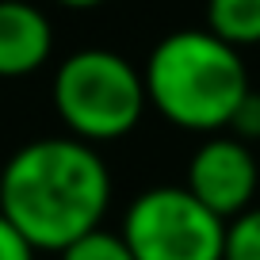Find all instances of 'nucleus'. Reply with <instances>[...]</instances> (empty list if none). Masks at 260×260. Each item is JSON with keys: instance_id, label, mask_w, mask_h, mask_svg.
<instances>
[{"instance_id": "nucleus-10", "label": "nucleus", "mask_w": 260, "mask_h": 260, "mask_svg": "<svg viewBox=\"0 0 260 260\" xmlns=\"http://www.w3.org/2000/svg\"><path fill=\"white\" fill-rule=\"evenodd\" d=\"M226 130L234 134V138H241V142H260V92L256 88H249L241 100H237V107H234V115H230V122H226Z\"/></svg>"}, {"instance_id": "nucleus-4", "label": "nucleus", "mask_w": 260, "mask_h": 260, "mask_svg": "<svg viewBox=\"0 0 260 260\" xmlns=\"http://www.w3.org/2000/svg\"><path fill=\"white\" fill-rule=\"evenodd\" d=\"M119 237L134 260H222L226 222L187 187L157 184L126 207Z\"/></svg>"}, {"instance_id": "nucleus-12", "label": "nucleus", "mask_w": 260, "mask_h": 260, "mask_svg": "<svg viewBox=\"0 0 260 260\" xmlns=\"http://www.w3.org/2000/svg\"><path fill=\"white\" fill-rule=\"evenodd\" d=\"M54 4H61V8H73V12H88V8H100L104 0H54Z\"/></svg>"}, {"instance_id": "nucleus-7", "label": "nucleus", "mask_w": 260, "mask_h": 260, "mask_svg": "<svg viewBox=\"0 0 260 260\" xmlns=\"http://www.w3.org/2000/svg\"><path fill=\"white\" fill-rule=\"evenodd\" d=\"M207 31L234 50L260 46V0H207Z\"/></svg>"}, {"instance_id": "nucleus-1", "label": "nucleus", "mask_w": 260, "mask_h": 260, "mask_svg": "<svg viewBox=\"0 0 260 260\" xmlns=\"http://www.w3.org/2000/svg\"><path fill=\"white\" fill-rule=\"evenodd\" d=\"M111 207V172L96 146L54 134L19 146L0 169V214L35 252H61Z\"/></svg>"}, {"instance_id": "nucleus-9", "label": "nucleus", "mask_w": 260, "mask_h": 260, "mask_svg": "<svg viewBox=\"0 0 260 260\" xmlns=\"http://www.w3.org/2000/svg\"><path fill=\"white\" fill-rule=\"evenodd\" d=\"M57 260H134V256H130L126 241L119 234L96 226V230H88V234H81L77 241L65 245L57 252Z\"/></svg>"}, {"instance_id": "nucleus-2", "label": "nucleus", "mask_w": 260, "mask_h": 260, "mask_svg": "<svg viewBox=\"0 0 260 260\" xmlns=\"http://www.w3.org/2000/svg\"><path fill=\"white\" fill-rule=\"evenodd\" d=\"M146 104L180 130L214 134L226 130L237 100L252 88L241 50L214 39L207 27L172 31L149 50L146 69Z\"/></svg>"}, {"instance_id": "nucleus-3", "label": "nucleus", "mask_w": 260, "mask_h": 260, "mask_svg": "<svg viewBox=\"0 0 260 260\" xmlns=\"http://www.w3.org/2000/svg\"><path fill=\"white\" fill-rule=\"evenodd\" d=\"M142 69L122 54L88 46L69 54L54 73V111L73 138L100 142L126 138L146 115Z\"/></svg>"}, {"instance_id": "nucleus-5", "label": "nucleus", "mask_w": 260, "mask_h": 260, "mask_svg": "<svg viewBox=\"0 0 260 260\" xmlns=\"http://www.w3.org/2000/svg\"><path fill=\"white\" fill-rule=\"evenodd\" d=\"M256 184H260V169L252 157V146L234 138V134H211L187 161L184 187L222 222L252 207Z\"/></svg>"}, {"instance_id": "nucleus-11", "label": "nucleus", "mask_w": 260, "mask_h": 260, "mask_svg": "<svg viewBox=\"0 0 260 260\" xmlns=\"http://www.w3.org/2000/svg\"><path fill=\"white\" fill-rule=\"evenodd\" d=\"M0 260H35V249L4 214H0Z\"/></svg>"}, {"instance_id": "nucleus-6", "label": "nucleus", "mask_w": 260, "mask_h": 260, "mask_svg": "<svg viewBox=\"0 0 260 260\" xmlns=\"http://www.w3.org/2000/svg\"><path fill=\"white\" fill-rule=\"evenodd\" d=\"M54 54V23L31 0H0V81L39 73Z\"/></svg>"}, {"instance_id": "nucleus-8", "label": "nucleus", "mask_w": 260, "mask_h": 260, "mask_svg": "<svg viewBox=\"0 0 260 260\" xmlns=\"http://www.w3.org/2000/svg\"><path fill=\"white\" fill-rule=\"evenodd\" d=\"M222 260H260V207H245L241 214L226 218Z\"/></svg>"}]
</instances>
